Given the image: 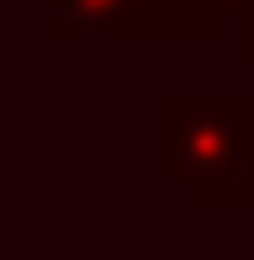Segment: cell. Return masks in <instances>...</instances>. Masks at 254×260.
<instances>
[{"mask_svg":"<svg viewBox=\"0 0 254 260\" xmlns=\"http://www.w3.org/2000/svg\"><path fill=\"white\" fill-rule=\"evenodd\" d=\"M164 176L194 206H254V121L230 91H170L157 103Z\"/></svg>","mask_w":254,"mask_h":260,"instance_id":"cell-1","label":"cell"},{"mask_svg":"<svg viewBox=\"0 0 254 260\" xmlns=\"http://www.w3.org/2000/svg\"><path fill=\"white\" fill-rule=\"evenodd\" d=\"M230 12H242V0H61L49 30L61 43H212Z\"/></svg>","mask_w":254,"mask_h":260,"instance_id":"cell-2","label":"cell"},{"mask_svg":"<svg viewBox=\"0 0 254 260\" xmlns=\"http://www.w3.org/2000/svg\"><path fill=\"white\" fill-rule=\"evenodd\" d=\"M242 24H248V30H242V55H248V67H254V0H242Z\"/></svg>","mask_w":254,"mask_h":260,"instance_id":"cell-3","label":"cell"}]
</instances>
